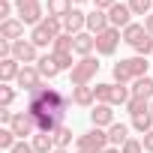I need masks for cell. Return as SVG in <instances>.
Here are the masks:
<instances>
[{
    "mask_svg": "<svg viewBox=\"0 0 153 153\" xmlns=\"http://www.w3.org/2000/svg\"><path fill=\"white\" fill-rule=\"evenodd\" d=\"M99 60L90 54V57H78L75 60V66H72V72H69V81H72V87H84V84H90L96 75H99Z\"/></svg>",
    "mask_w": 153,
    "mask_h": 153,
    "instance_id": "obj_1",
    "label": "cell"
},
{
    "mask_svg": "<svg viewBox=\"0 0 153 153\" xmlns=\"http://www.w3.org/2000/svg\"><path fill=\"white\" fill-rule=\"evenodd\" d=\"M15 12H18V18H21L24 24H30V27H36V24L45 21V6L39 3V0H15Z\"/></svg>",
    "mask_w": 153,
    "mask_h": 153,
    "instance_id": "obj_2",
    "label": "cell"
},
{
    "mask_svg": "<svg viewBox=\"0 0 153 153\" xmlns=\"http://www.w3.org/2000/svg\"><path fill=\"white\" fill-rule=\"evenodd\" d=\"M75 144H78V150H87V153H102L105 147H111V144H108V132H105V129H96V126H93L90 132L78 135Z\"/></svg>",
    "mask_w": 153,
    "mask_h": 153,
    "instance_id": "obj_3",
    "label": "cell"
},
{
    "mask_svg": "<svg viewBox=\"0 0 153 153\" xmlns=\"http://www.w3.org/2000/svg\"><path fill=\"white\" fill-rule=\"evenodd\" d=\"M120 39H123V33H120L117 27H108V30H102V33L96 36V54H102V57H111V54L117 51Z\"/></svg>",
    "mask_w": 153,
    "mask_h": 153,
    "instance_id": "obj_4",
    "label": "cell"
},
{
    "mask_svg": "<svg viewBox=\"0 0 153 153\" xmlns=\"http://www.w3.org/2000/svg\"><path fill=\"white\" fill-rule=\"evenodd\" d=\"M12 57H15L21 66H33V63L39 60V48H36L30 39H18V42H12Z\"/></svg>",
    "mask_w": 153,
    "mask_h": 153,
    "instance_id": "obj_5",
    "label": "cell"
},
{
    "mask_svg": "<svg viewBox=\"0 0 153 153\" xmlns=\"http://www.w3.org/2000/svg\"><path fill=\"white\" fill-rule=\"evenodd\" d=\"M9 129H12V132L18 135V141H24L27 135H30V138L36 135V120L30 117V111H15V117H12Z\"/></svg>",
    "mask_w": 153,
    "mask_h": 153,
    "instance_id": "obj_6",
    "label": "cell"
},
{
    "mask_svg": "<svg viewBox=\"0 0 153 153\" xmlns=\"http://www.w3.org/2000/svg\"><path fill=\"white\" fill-rule=\"evenodd\" d=\"M84 30H87V12H81L78 6H75V9L63 18V33L78 36V33H84Z\"/></svg>",
    "mask_w": 153,
    "mask_h": 153,
    "instance_id": "obj_7",
    "label": "cell"
},
{
    "mask_svg": "<svg viewBox=\"0 0 153 153\" xmlns=\"http://www.w3.org/2000/svg\"><path fill=\"white\" fill-rule=\"evenodd\" d=\"M108 24L117 27V30H126V27L132 24V9H129V3H114V6L108 9Z\"/></svg>",
    "mask_w": 153,
    "mask_h": 153,
    "instance_id": "obj_8",
    "label": "cell"
},
{
    "mask_svg": "<svg viewBox=\"0 0 153 153\" xmlns=\"http://www.w3.org/2000/svg\"><path fill=\"white\" fill-rule=\"evenodd\" d=\"M15 84L21 87V90H27V93H33L39 84H42V75H39V69L36 66H21V72H18V78H15Z\"/></svg>",
    "mask_w": 153,
    "mask_h": 153,
    "instance_id": "obj_9",
    "label": "cell"
},
{
    "mask_svg": "<svg viewBox=\"0 0 153 153\" xmlns=\"http://www.w3.org/2000/svg\"><path fill=\"white\" fill-rule=\"evenodd\" d=\"M90 123H93L96 129H105V126L117 123V120H114V111H111V105H105V102H96V105H93V111H90Z\"/></svg>",
    "mask_w": 153,
    "mask_h": 153,
    "instance_id": "obj_10",
    "label": "cell"
},
{
    "mask_svg": "<svg viewBox=\"0 0 153 153\" xmlns=\"http://www.w3.org/2000/svg\"><path fill=\"white\" fill-rule=\"evenodd\" d=\"M0 39H6V42H18V39H24V21H21V18L0 21Z\"/></svg>",
    "mask_w": 153,
    "mask_h": 153,
    "instance_id": "obj_11",
    "label": "cell"
},
{
    "mask_svg": "<svg viewBox=\"0 0 153 153\" xmlns=\"http://www.w3.org/2000/svg\"><path fill=\"white\" fill-rule=\"evenodd\" d=\"M54 39H57V33L42 21V24H36L33 30H30V42L36 45V48H48V45H54Z\"/></svg>",
    "mask_w": 153,
    "mask_h": 153,
    "instance_id": "obj_12",
    "label": "cell"
},
{
    "mask_svg": "<svg viewBox=\"0 0 153 153\" xmlns=\"http://www.w3.org/2000/svg\"><path fill=\"white\" fill-rule=\"evenodd\" d=\"M111 24H108V12H102V9H93V12H87V33H93V36H99L102 30H108Z\"/></svg>",
    "mask_w": 153,
    "mask_h": 153,
    "instance_id": "obj_13",
    "label": "cell"
},
{
    "mask_svg": "<svg viewBox=\"0 0 153 153\" xmlns=\"http://www.w3.org/2000/svg\"><path fill=\"white\" fill-rule=\"evenodd\" d=\"M75 54H78V57H90L93 51H96V36L93 33H78V36H75V48H72Z\"/></svg>",
    "mask_w": 153,
    "mask_h": 153,
    "instance_id": "obj_14",
    "label": "cell"
},
{
    "mask_svg": "<svg viewBox=\"0 0 153 153\" xmlns=\"http://www.w3.org/2000/svg\"><path fill=\"white\" fill-rule=\"evenodd\" d=\"M72 102L81 105V108H93V105H96L93 87H90V84H84V87H72Z\"/></svg>",
    "mask_w": 153,
    "mask_h": 153,
    "instance_id": "obj_15",
    "label": "cell"
},
{
    "mask_svg": "<svg viewBox=\"0 0 153 153\" xmlns=\"http://www.w3.org/2000/svg\"><path fill=\"white\" fill-rule=\"evenodd\" d=\"M18 72H21V63L15 57H6V60H0V81L3 84H12L18 78Z\"/></svg>",
    "mask_w": 153,
    "mask_h": 153,
    "instance_id": "obj_16",
    "label": "cell"
},
{
    "mask_svg": "<svg viewBox=\"0 0 153 153\" xmlns=\"http://www.w3.org/2000/svg\"><path fill=\"white\" fill-rule=\"evenodd\" d=\"M72 9H75V3H72V0H48V6H45L48 18H60V21H63Z\"/></svg>",
    "mask_w": 153,
    "mask_h": 153,
    "instance_id": "obj_17",
    "label": "cell"
},
{
    "mask_svg": "<svg viewBox=\"0 0 153 153\" xmlns=\"http://www.w3.org/2000/svg\"><path fill=\"white\" fill-rule=\"evenodd\" d=\"M129 141V126L126 123H111L108 126V144L111 147H123Z\"/></svg>",
    "mask_w": 153,
    "mask_h": 153,
    "instance_id": "obj_18",
    "label": "cell"
},
{
    "mask_svg": "<svg viewBox=\"0 0 153 153\" xmlns=\"http://www.w3.org/2000/svg\"><path fill=\"white\" fill-rule=\"evenodd\" d=\"M30 144H33V153H54V150H57L54 135H48V132H36V135L30 138Z\"/></svg>",
    "mask_w": 153,
    "mask_h": 153,
    "instance_id": "obj_19",
    "label": "cell"
},
{
    "mask_svg": "<svg viewBox=\"0 0 153 153\" xmlns=\"http://www.w3.org/2000/svg\"><path fill=\"white\" fill-rule=\"evenodd\" d=\"M132 96H141L147 102H153V78L144 75V78H135L132 81Z\"/></svg>",
    "mask_w": 153,
    "mask_h": 153,
    "instance_id": "obj_20",
    "label": "cell"
},
{
    "mask_svg": "<svg viewBox=\"0 0 153 153\" xmlns=\"http://www.w3.org/2000/svg\"><path fill=\"white\" fill-rule=\"evenodd\" d=\"M36 69H39V75H42V78H48V81H51V78H57V75H60V66L54 63V57H51V54L39 57V60H36Z\"/></svg>",
    "mask_w": 153,
    "mask_h": 153,
    "instance_id": "obj_21",
    "label": "cell"
},
{
    "mask_svg": "<svg viewBox=\"0 0 153 153\" xmlns=\"http://www.w3.org/2000/svg\"><path fill=\"white\" fill-rule=\"evenodd\" d=\"M132 99V90L123 87V84H114L111 81V96H108V105H126Z\"/></svg>",
    "mask_w": 153,
    "mask_h": 153,
    "instance_id": "obj_22",
    "label": "cell"
},
{
    "mask_svg": "<svg viewBox=\"0 0 153 153\" xmlns=\"http://www.w3.org/2000/svg\"><path fill=\"white\" fill-rule=\"evenodd\" d=\"M111 78H114V84H129V81H135L132 78V72H129V63L126 60H120V63H114V69H111Z\"/></svg>",
    "mask_w": 153,
    "mask_h": 153,
    "instance_id": "obj_23",
    "label": "cell"
},
{
    "mask_svg": "<svg viewBox=\"0 0 153 153\" xmlns=\"http://www.w3.org/2000/svg\"><path fill=\"white\" fill-rule=\"evenodd\" d=\"M120 33H123V42H126V45H135L138 39H144V36H147L144 24H135V21H132V24H129L126 30H120Z\"/></svg>",
    "mask_w": 153,
    "mask_h": 153,
    "instance_id": "obj_24",
    "label": "cell"
},
{
    "mask_svg": "<svg viewBox=\"0 0 153 153\" xmlns=\"http://www.w3.org/2000/svg\"><path fill=\"white\" fill-rule=\"evenodd\" d=\"M129 63V72H132V78H144V75H147V69H150V63H147V57H129L126 60Z\"/></svg>",
    "mask_w": 153,
    "mask_h": 153,
    "instance_id": "obj_25",
    "label": "cell"
},
{
    "mask_svg": "<svg viewBox=\"0 0 153 153\" xmlns=\"http://www.w3.org/2000/svg\"><path fill=\"white\" fill-rule=\"evenodd\" d=\"M132 129H135V132H141V135H147V132L153 129V114H150V111L135 114V117H132Z\"/></svg>",
    "mask_w": 153,
    "mask_h": 153,
    "instance_id": "obj_26",
    "label": "cell"
},
{
    "mask_svg": "<svg viewBox=\"0 0 153 153\" xmlns=\"http://www.w3.org/2000/svg\"><path fill=\"white\" fill-rule=\"evenodd\" d=\"M51 135H54V144H57V147L69 150V144H72V129H69L66 123H63V126H57V129H54Z\"/></svg>",
    "mask_w": 153,
    "mask_h": 153,
    "instance_id": "obj_27",
    "label": "cell"
},
{
    "mask_svg": "<svg viewBox=\"0 0 153 153\" xmlns=\"http://www.w3.org/2000/svg\"><path fill=\"white\" fill-rule=\"evenodd\" d=\"M126 111L135 117V114H144V111H150V102L147 99H141V96H132L129 102H126Z\"/></svg>",
    "mask_w": 153,
    "mask_h": 153,
    "instance_id": "obj_28",
    "label": "cell"
},
{
    "mask_svg": "<svg viewBox=\"0 0 153 153\" xmlns=\"http://www.w3.org/2000/svg\"><path fill=\"white\" fill-rule=\"evenodd\" d=\"M15 87L12 84H0V108H12V102H15Z\"/></svg>",
    "mask_w": 153,
    "mask_h": 153,
    "instance_id": "obj_29",
    "label": "cell"
},
{
    "mask_svg": "<svg viewBox=\"0 0 153 153\" xmlns=\"http://www.w3.org/2000/svg\"><path fill=\"white\" fill-rule=\"evenodd\" d=\"M129 9H132V15H150L153 12V0H129Z\"/></svg>",
    "mask_w": 153,
    "mask_h": 153,
    "instance_id": "obj_30",
    "label": "cell"
},
{
    "mask_svg": "<svg viewBox=\"0 0 153 153\" xmlns=\"http://www.w3.org/2000/svg\"><path fill=\"white\" fill-rule=\"evenodd\" d=\"M15 144H18V135L9 126H3V129H0V150H12Z\"/></svg>",
    "mask_w": 153,
    "mask_h": 153,
    "instance_id": "obj_31",
    "label": "cell"
},
{
    "mask_svg": "<svg viewBox=\"0 0 153 153\" xmlns=\"http://www.w3.org/2000/svg\"><path fill=\"white\" fill-rule=\"evenodd\" d=\"M132 48H135V54H138V57H147V54H153V36L147 33V36H144V39H138Z\"/></svg>",
    "mask_w": 153,
    "mask_h": 153,
    "instance_id": "obj_32",
    "label": "cell"
},
{
    "mask_svg": "<svg viewBox=\"0 0 153 153\" xmlns=\"http://www.w3.org/2000/svg\"><path fill=\"white\" fill-rule=\"evenodd\" d=\"M51 57H54V63L60 66V72H72V66H75L72 54H57V51H51Z\"/></svg>",
    "mask_w": 153,
    "mask_h": 153,
    "instance_id": "obj_33",
    "label": "cell"
},
{
    "mask_svg": "<svg viewBox=\"0 0 153 153\" xmlns=\"http://www.w3.org/2000/svg\"><path fill=\"white\" fill-rule=\"evenodd\" d=\"M120 153H144V141H141V138H129V141L120 147Z\"/></svg>",
    "mask_w": 153,
    "mask_h": 153,
    "instance_id": "obj_34",
    "label": "cell"
},
{
    "mask_svg": "<svg viewBox=\"0 0 153 153\" xmlns=\"http://www.w3.org/2000/svg\"><path fill=\"white\" fill-rule=\"evenodd\" d=\"M93 93H96V102H105V105H108V96H111V84H96V87H93Z\"/></svg>",
    "mask_w": 153,
    "mask_h": 153,
    "instance_id": "obj_35",
    "label": "cell"
},
{
    "mask_svg": "<svg viewBox=\"0 0 153 153\" xmlns=\"http://www.w3.org/2000/svg\"><path fill=\"white\" fill-rule=\"evenodd\" d=\"M0 18H3V21L12 18V3H9V0H0Z\"/></svg>",
    "mask_w": 153,
    "mask_h": 153,
    "instance_id": "obj_36",
    "label": "cell"
},
{
    "mask_svg": "<svg viewBox=\"0 0 153 153\" xmlns=\"http://www.w3.org/2000/svg\"><path fill=\"white\" fill-rule=\"evenodd\" d=\"M12 117H15V111H12V108H0V123H3V126H9V123H12Z\"/></svg>",
    "mask_w": 153,
    "mask_h": 153,
    "instance_id": "obj_37",
    "label": "cell"
},
{
    "mask_svg": "<svg viewBox=\"0 0 153 153\" xmlns=\"http://www.w3.org/2000/svg\"><path fill=\"white\" fill-rule=\"evenodd\" d=\"M9 153H33V144H27V141H18Z\"/></svg>",
    "mask_w": 153,
    "mask_h": 153,
    "instance_id": "obj_38",
    "label": "cell"
},
{
    "mask_svg": "<svg viewBox=\"0 0 153 153\" xmlns=\"http://www.w3.org/2000/svg\"><path fill=\"white\" fill-rule=\"evenodd\" d=\"M114 3H117V0H93V9H102V12H108Z\"/></svg>",
    "mask_w": 153,
    "mask_h": 153,
    "instance_id": "obj_39",
    "label": "cell"
},
{
    "mask_svg": "<svg viewBox=\"0 0 153 153\" xmlns=\"http://www.w3.org/2000/svg\"><path fill=\"white\" fill-rule=\"evenodd\" d=\"M141 141H144V150H147V153H153V129H150L147 135H141Z\"/></svg>",
    "mask_w": 153,
    "mask_h": 153,
    "instance_id": "obj_40",
    "label": "cell"
},
{
    "mask_svg": "<svg viewBox=\"0 0 153 153\" xmlns=\"http://www.w3.org/2000/svg\"><path fill=\"white\" fill-rule=\"evenodd\" d=\"M144 30L153 36V15H147V18H144Z\"/></svg>",
    "mask_w": 153,
    "mask_h": 153,
    "instance_id": "obj_41",
    "label": "cell"
},
{
    "mask_svg": "<svg viewBox=\"0 0 153 153\" xmlns=\"http://www.w3.org/2000/svg\"><path fill=\"white\" fill-rule=\"evenodd\" d=\"M102 153H120V147H105Z\"/></svg>",
    "mask_w": 153,
    "mask_h": 153,
    "instance_id": "obj_42",
    "label": "cell"
},
{
    "mask_svg": "<svg viewBox=\"0 0 153 153\" xmlns=\"http://www.w3.org/2000/svg\"><path fill=\"white\" fill-rule=\"evenodd\" d=\"M54 153H72V150H63V147H57V150H54Z\"/></svg>",
    "mask_w": 153,
    "mask_h": 153,
    "instance_id": "obj_43",
    "label": "cell"
},
{
    "mask_svg": "<svg viewBox=\"0 0 153 153\" xmlns=\"http://www.w3.org/2000/svg\"><path fill=\"white\" fill-rule=\"evenodd\" d=\"M72 3H93V0H72Z\"/></svg>",
    "mask_w": 153,
    "mask_h": 153,
    "instance_id": "obj_44",
    "label": "cell"
},
{
    "mask_svg": "<svg viewBox=\"0 0 153 153\" xmlns=\"http://www.w3.org/2000/svg\"><path fill=\"white\" fill-rule=\"evenodd\" d=\"M75 153H87V150H75Z\"/></svg>",
    "mask_w": 153,
    "mask_h": 153,
    "instance_id": "obj_45",
    "label": "cell"
},
{
    "mask_svg": "<svg viewBox=\"0 0 153 153\" xmlns=\"http://www.w3.org/2000/svg\"><path fill=\"white\" fill-rule=\"evenodd\" d=\"M150 114H153V102H150Z\"/></svg>",
    "mask_w": 153,
    "mask_h": 153,
    "instance_id": "obj_46",
    "label": "cell"
}]
</instances>
